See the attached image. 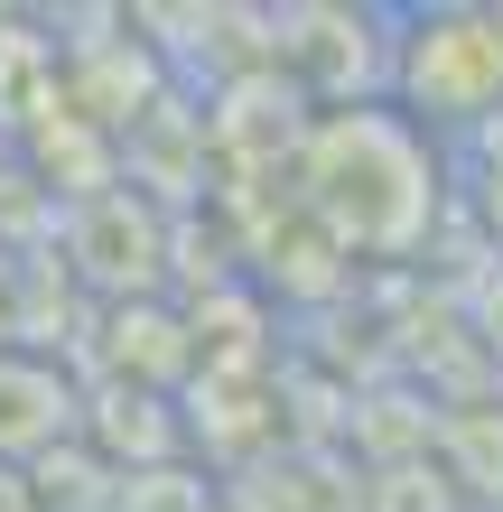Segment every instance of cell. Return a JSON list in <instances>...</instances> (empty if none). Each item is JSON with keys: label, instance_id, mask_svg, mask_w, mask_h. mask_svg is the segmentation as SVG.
<instances>
[{"label": "cell", "instance_id": "3957f363", "mask_svg": "<svg viewBox=\"0 0 503 512\" xmlns=\"http://www.w3.org/2000/svg\"><path fill=\"white\" fill-rule=\"evenodd\" d=\"M66 429H75V391L28 354H0V457H38Z\"/></svg>", "mask_w": 503, "mask_h": 512}, {"label": "cell", "instance_id": "6da1fadb", "mask_svg": "<svg viewBox=\"0 0 503 512\" xmlns=\"http://www.w3.org/2000/svg\"><path fill=\"white\" fill-rule=\"evenodd\" d=\"M299 177H308V205L327 215V233L345 252H401V243H420V224L438 205L420 122H401V112H382V103L327 112V122L308 131Z\"/></svg>", "mask_w": 503, "mask_h": 512}, {"label": "cell", "instance_id": "277c9868", "mask_svg": "<svg viewBox=\"0 0 503 512\" xmlns=\"http://www.w3.org/2000/svg\"><path fill=\"white\" fill-rule=\"evenodd\" d=\"M476 326H485V345L503 354V270H485V289H476Z\"/></svg>", "mask_w": 503, "mask_h": 512}, {"label": "cell", "instance_id": "7a4b0ae2", "mask_svg": "<svg viewBox=\"0 0 503 512\" xmlns=\"http://www.w3.org/2000/svg\"><path fill=\"white\" fill-rule=\"evenodd\" d=\"M401 122H494L503 112V10H420L392 38Z\"/></svg>", "mask_w": 503, "mask_h": 512}]
</instances>
